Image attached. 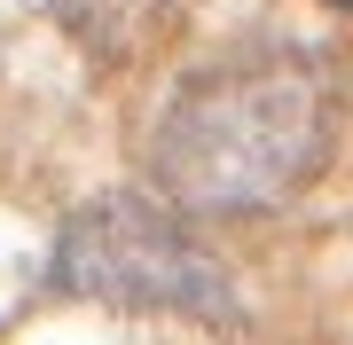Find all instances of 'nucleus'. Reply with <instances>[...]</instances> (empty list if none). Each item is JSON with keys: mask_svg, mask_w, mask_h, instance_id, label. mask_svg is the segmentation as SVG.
<instances>
[{"mask_svg": "<svg viewBox=\"0 0 353 345\" xmlns=\"http://www.w3.org/2000/svg\"><path fill=\"white\" fill-rule=\"evenodd\" d=\"M330 8H353V0H330Z\"/></svg>", "mask_w": 353, "mask_h": 345, "instance_id": "20e7f679", "label": "nucleus"}, {"mask_svg": "<svg viewBox=\"0 0 353 345\" xmlns=\"http://www.w3.org/2000/svg\"><path fill=\"white\" fill-rule=\"evenodd\" d=\"M48 275L55 291L94 298V306H165V314H204V322L236 306L220 259L189 236V220L126 189L94 196L63 220Z\"/></svg>", "mask_w": 353, "mask_h": 345, "instance_id": "f03ea898", "label": "nucleus"}, {"mask_svg": "<svg viewBox=\"0 0 353 345\" xmlns=\"http://www.w3.org/2000/svg\"><path fill=\"white\" fill-rule=\"evenodd\" d=\"M181 8H189V0H63V24H71V39L87 55H102V63H134Z\"/></svg>", "mask_w": 353, "mask_h": 345, "instance_id": "7ed1b4c3", "label": "nucleus"}, {"mask_svg": "<svg viewBox=\"0 0 353 345\" xmlns=\"http://www.w3.org/2000/svg\"><path fill=\"white\" fill-rule=\"evenodd\" d=\"M345 126V79L306 39H252L165 94L150 126V180L173 212H275L306 189Z\"/></svg>", "mask_w": 353, "mask_h": 345, "instance_id": "f257e3e1", "label": "nucleus"}]
</instances>
